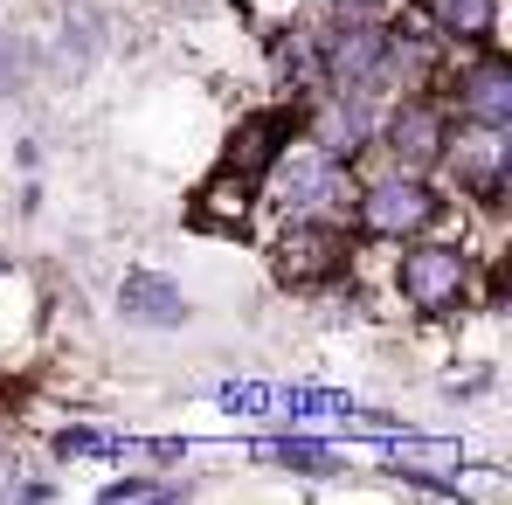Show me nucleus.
I'll list each match as a JSON object with an SVG mask.
<instances>
[{"mask_svg":"<svg viewBox=\"0 0 512 505\" xmlns=\"http://www.w3.org/2000/svg\"><path fill=\"white\" fill-rule=\"evenodd\" d=\"M104 56H111V21L97 7H84V0H70L56 14V28L42 35V77L49 84H84Z\"/></svg>","mask_w":512,"mask_h":505,"instance_id":"12","label":"nucleus"},{"mask_svg":"<svg viewBox=\"0 0 512 505\" xmlns=\"http://www.w3.org/2000/svg\"><path fill=\"white\" fill-rule=\"evenodd\" d=\"M111 312H118L125 326H139V333H187V326H194V298H187V284H180L173 270H153V263L118 270V284H111Z\"/></svg>","mask_w":512,"mask_h":505,"instance_id":"10","label":"nucleus"},{"mask_svg":"<svg viewBox=\"0 0 512 505\" xmlns=\"http://www.w3.org/2000/svg\"><path fill=\"white\" fill-rule=\"evenodd\" d=\"M374 111H381V97H360V90H305L298 97V139H312L319 153H333V160H367L374 153Z\"/></svg>","mask_w":512,"mask_h":505,"instance_id":"7","label":"nucleus"},{"mask_svg":"<svg viewBox=\"0 0 512 505\" xmlns=\"http://www.w3.org/2000/svg\"><path fill=\"white\" fill-rule=\"evenodd\" d=\"M423 14H429V28H436V42L450 56L492 49L499 28H506V0H423Z\"/></svg>","mask_w":512,"mask_h":505,"instance_id":"16","label":"nucleus"},{"mask_svg":"<svg viewBox=\"0 0 512 505\" xmlns=\"http://www.w3.org/2000/svg\"><path fill=\"white\" fill-rule=\"evenodd\" d=\"M443 139H450V104H443V90H395V97H381V111H374V153H367V160L409 167V173H436Z\"/></svg>","mask_w":512,"mask_h":505,"instance_id":"6","label":"nucleus"},{"mask_svg":"<svg viewBox=\"0 0 512 505\" xmlns=\"http://www.w3.org/2000/svg\"><path fill=\"white\" fill-rule=\"evenodd\" d=\"M42 84V35H28L21 21H0V104L28 97Z\"/></svg>","mask_w":512,"mask_h":505,"instance_id":"18","label":"nucleus"},{"mask_svg":"<svg viewBox=\"0 0 512 505\" xmlns=\"http://www.w3.org/2000/svg\"><path fill=\"white\" fill-rule=\"evenodd\" d=\"M236 14L250 21V35L284 28V21H312V0H236Z\"/></svg>","mask_w":512,"mask_h":505,"instance_id":"20","label":"nucleus"},{"mask_svg":"<svg viewBox=\"0 0 512 505\" xmlns=\"http://www.w3.org/2000/svg\"><path fill=\"white\" fill-rule=\"evenodd\" d=\"M208 402H215L222 416L263 422V416H277V381H256V374H229V381H215V388H208Z\"/></svg>","mask_w":512,"mask_h":505,"instance_id":"19","label":"nucleus"},{"mask_svg":"<svg viewBox=\"0 0 512 505\" xmlns=\"http://www.w3.org/2000/svg\"><path fill=\"white\" fill-rule=\"evenodd\" d=\"M243 457H250L256 471H284V478H340L346 457L333 436H312V429H277V436H250L243 443Z\"/></svg>","mask_w":512,"mask_h":505,"instance_id":"14","label":"nucleus"},{"mask_svg":"<svg viewBox=\"0 0 512 505\" xmlns=\"http://www.w3.org/2000/svg\"><path fill=\"white\" fill-rule=\"evenodd\" d=\"M450 222H464V208L443 194L436 173H409V167L360 173L353 208H346V229L360 236V250H395V243L429 236V229H450Z\"/></svg>","mask_w":512,"mask_h":505,"instance_id":"2","label":"nucleus"},{"mask_svg":"<svg viewBox=\"0 0 512 505\" xmlns=\"http://www.w3.org/2000/svg\"><path fill=\"white\" fill-rule=\"evenodd\" d=\"M263 84L270 97H305L319 90V28L312 21H284V28H263Z\"/></svg>","mask_w":512,"mask_h":505,"instance_id":"15","label":"nucleus"},{"mask_svg":"<svg viewBox=\"0 0 512 505\" xmlns=\"http://www.w3.org/2000/svg\"><path fill=\"white\" fill-rule=\"evenodd\" d=\"M436 180L471 222H512V125L450 118Z\"/></svg>","mask_w":512,"mask_h":505,"instance_id":"4","label":"nucleus"},{"mask_svg":"<svg viewBox=\"0 0 512 505\" xmlns=\"http://www.w3.org/2000/svg\"><path fill=\"white\" fill-rule=\"evenodd\" d=\"M388 298L416 326H464L478 312V243L464 236H409L388 250Z\"/></svg>","mask_w":512,"mask_h":505,"instance_id":"1","label":"nucleus"},{"mask_svg":"<svg viewBox=\"0 0 512 505\" xmlns=\"http://www.w3.org/2000/svg\"><path fill=\"white\" fill-rule=\"evenodd\" d=\"M436 90H443L450 118H485V125H512V56H506V42L450 56V63H443V77H436Z\"/></svg>","mask_w":512,"mask_h":505,"instance_id":"8","label":"nucleus"},{"mask_svg":"<svg viewBox=\"0 0 512 505\" xmlns=\"http://www.w3.org/2000/svg\"><path fill=\"white\" fill-rule=\"evenodd\" d=\"M263 263H270V284H277V291L326 298V291L353 284V270H360V236L346 229L340 215H270Z\"/></svg>","mask_w":512,"mask_h":505,"instance_id":"3","label":"nucleus"},{"mask_svg":"<svg viewBox=\"0 0 512 505\" xmlns=\"http://www.w3.org/2000/svg\"><path fill=\"white\" fill-rule=\"evenodd\" d=\"M194 492H208L194 471H153V464H125L118 478H104V485H97V505H180V499H194Z\"/></svg>","mask_w":512,"mask_h":505,"instance_id":"17","label":"nucleus"},{"mask_svg":"<svg viewBox=\"0 0 512 505\" xmlns=\"http://www.w3.org/2000/svg\"><path fill=\"white\" fill-rule=\"evenodd\" d=\"M256 215H263V194H256V180H243V173L215 167L201 187H194V201H187V222L201 229V236H250Z\"/></svg>","mask_w":512,"mask_h":505,"instance_id":"13","label":"nucleus"},{"mask_svg":"<svg viewBox=\"0 0 512 505\" xmlns=\"http://www.w3.org/2000/svg\"><path fill=\"white\" fill-rule=\"evenodd\" d=\"M464 464H471V450L450 443V436H423V429L381 436V478H395L409 492H429V499H457Z\"/></svg>","mask_w":512,"mask_h":505,"instance_id":"9","label":"nucleus"},{"mask_svg":"<svg viewBox=\"0 0 512 505\" xmlns=\"http://www.w3.org/2000/svg\"><path fill=\"white\" fill-rule=\"evenodd\" d=\"M353 187H360V167L319 153L312 139H291L263 167V180H256L263 215H340V222H346V208H353Z\"/></svg>","mask_w":512,"mask_h":505,"instance_id":"5","label":"nucleus"},{"mask_svg":"<svg viewBox=\"0 0 512 505\" xmlns=\"http://www.w3.org/2000/svg\"><path fill=\"white\" fill-rule=\"evenodd\" d=\"M298 139V97H270V104H250V111H236V125L222 132V153H215V167L243 173V180H263V167L284 153Z\"/></svg>","mask_w":512,"mask_h":505,"instance_id":"11","label":"nucleus"}]
</instances>
